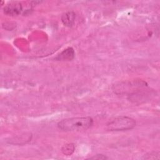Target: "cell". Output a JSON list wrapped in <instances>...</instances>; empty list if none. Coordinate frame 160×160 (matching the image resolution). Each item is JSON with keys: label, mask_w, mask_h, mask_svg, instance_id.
Wrapping results in <instances>:
<instances>
[{"label": "cell", "mask_w": 160, "mask_h": 160, "mask_svg": "<svg viewBox=\"0 0 160 160\" xmlns=\"http://www.w3.org/2000/svg\"><path fill=\"white\" fill-rule=\"evenodd\" d=\"M76 14L72 11L65 12L61 17V21L63 24L68 27H71L75 22Z\"/></svg>", "instance_id": "5"}, {"label": "cell", "mask_w": 160, "mask_h": 160, "mask_svg": "<svg viewBox=\"0 0 160 160\" xmlns=\"http://www.w3.org/2000/svg\"><path fill=\"white\" fill-rule=\"evenodd\" d=\"M75 148L73 144H67L62 148V152L65 155H71L74 151Z\"/></svg>", "instance_id": "6"}, {"label": "cell", "mask_w": 160, "mask_h": 160, "mask_svg": "<svg viewBox=\"0 0 160 160\" xmlns=\"http://www.w3.org/2000/svg\"><path fill=\"white\" fill-rule=\"evenodd\" d=\"M23 11V7L21 2L11 1L4 8V12L6 15L14 16L20 14Z\"/></svg>", "instance_id": "3"}, {"label": "cell", "mask_w": 160, "mask_h": 160, "mask_svg": "<svg viewBox=\"0 0 160 160\" xmlns=\"http://www.w3.org/2000/svg\"><path fill=\"white\" fill-rule=\"evenodd\" d=\"M142 159H159V153L156 151H152L150 152L148 154H146V155L144 156Z\"/></svg>", "instance_id": "7"}, {"label": "cell", "mask_w": 160, "mask_h": 160, "mask_svg": "<svg viewBox=\"0 0 160 160\" xmlns=\"http://www.w3.org/2000/svg\"><path fill=\"white\" fill-rule=\"evenodd\" d=\"M75 52L72 48H68L59 53L56 59L58 61H71L74 58Z\"/></svg>", "instance_id": "4"}, {"label": "cell", "mask_w": 160, "mask_h": 160, "mask_svg": "<svg viewBox=\"0 0 160 160\" xmlns=\"http://www.w3.org/2000/svg\"><path fill=\"white\" fill-rule=\"evenodd\" d=\"M135 126L136 121L134 119L121 116L109 121L106 124V129L110 131H122L132 129Z\"/></svg>", "instance_id": "2"}, {"label": "cell", "mask_w": 160, "mask_h": 160, "mask_svg": "<svg viewBox=\"0 0 160 160\" xmlns=\"http://www.w3.org/2000/svg\"><path fill=\"white\" fill-rule=\"evenodd\" d=\"M93 124V119L89 116L74 117L64 119L58 123L59 129L64 131H83L90 128Z\"/></svg>", "instance_id": "1"}, {"label": "cell", "mask_w": 160, "mask_h": 160, "mask_svg": "<svg viewBox=\"0 0 160 160\" xmlns=\"http://www.w3.org/2000/svg\"><path fill=\"white\" fill-rule=\"evenodd\" d=\"M90 159H108V158L103 155V154H96L94 155V156L90 158Z\"/></svg>", "instance_id": "8"}]
</instances>
